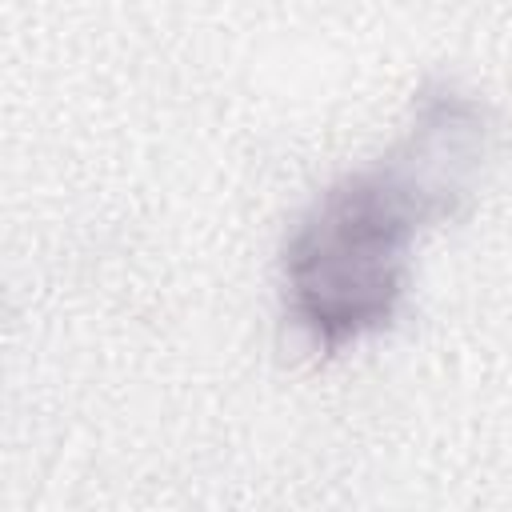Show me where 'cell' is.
Segmentation results:
<instances>
[{
  "instance_id": "6da1fadb",
  "label": "cell",
  "mask_w": 512,
  "mask_h": 512,
  "mask_svg": "<svg viewBox=\"0 0 512 512\" xmlns=\"http://www.w3.org/2000/svg\"><path fill=\"white\" fill-rule=\"evenodd\" d=\"M492 152L488 108L452 80H428L388 156L332 180L284 244V312L320 352L384 332L408 288L416 236L452 220Z\"/></svg>"
}]
</instances>
